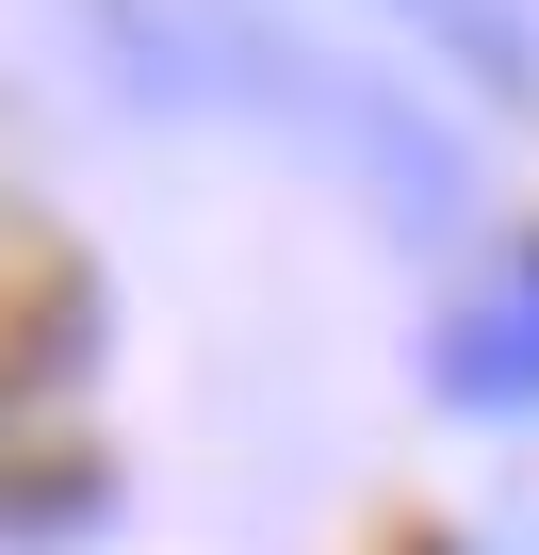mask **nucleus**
Instances as JSON below:
<instances>
[{
    "label": "nucleus",
    "instance_id": "obj_1",
    "mask_svg": "<svg viewBox=\"0 0 539 555\" xmlns=\"http://www.w3.org/2000/svg\"><path fill=\"white\" fill-rule=\"evenodd\" d=\"M441 392L458 409H539V245L490 261L474 295L441 311Z\"/></svg>",
    "mask_w": 539,
    "mask_h": 555
},
{
    "label": "nucleus",
    "instance_id": "obj_2",
    "mask_svg": "<svg viewBox=\"0 0 539 555\" xmlns=\"http://www.w3.org/2000/svg\"><path fill=\"white\" fill-rule=\"evenodd\" d=\"M376 17H409V34H441V50H474L490 82H539V50L506 34V0H376Z\"/></svg>",
    "mask_w": 539,
    "mask_h": 555
}]
</instances>
